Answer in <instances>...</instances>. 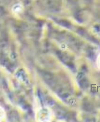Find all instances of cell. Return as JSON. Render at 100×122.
Here are the masks:
<instances>
[{
    "mask_svg": "<svg viewBox=\"0 0 100 122\" xmlns=\"http://www.w3.org/2000/svg\"><path fill=\"white\" fill-rule=\"evenodd\" d=\"M38 117L41 118L39 121L40 122H48L50 121L51 117V112L48 109L45 107L40 108V110L38 111Z\"/></svg>",
    "mask_w": 100,
    "mask_h": 122,
    "instance_id": "cell-1",
    "label": "cell"
},
{
    "mask_svg": "<svg viewBox=\"0 0 100 122\" xmlns=\"http://www.w3.org/2000/svg\"><path fill=\"white\" fill-rule=\"evenodd\" d=\"M97 66L100 69V54L98 56L97 60Z\"/></svg>",
    "mask_w": 100,
    "mask_h": 122,
    "instance_id": "cell-2",
    "label": "cell"
}]
</instances>
